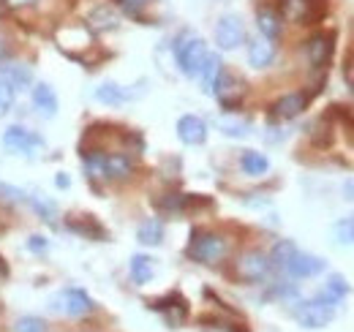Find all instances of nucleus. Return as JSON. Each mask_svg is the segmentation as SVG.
<instances>
[{
  "label": "nucleus",
  "mask_w": 354,
  "mask_h": 332,
  "mask_svg": "<svg viewBox=\"0 0 354 332\" xmlns=\"http://www.w3.org/2000/svg\"><path fill=\"white\" fill-rule=\"evenodd\" d=\"M335 308H338V302L322 291V294H316L313 299L297 302V308H295V319H297L306 330H322V327H327V324L333 322Z\"/></svg>",
  "instance_id": "f257e3e1"
},
{
  "label": "nucleus",
  "mask_w": 354,
  "mask_h": 332,
  "mask_svg": "<svg viewBox=\"0 0 354 332\" xmlns=\"http://www.w3.org/2000/svg\"><path fill=\"white\" fill-rule=\"evenodd\" d=\"M175 57L185 77H199V71L207 60V44L194 33H183L175 44Z\"/></svg>",
  "instance_id": "f03ea898"
},
{
  "label": "nucleus",
  "mask_w": 354,
  "mask_h": 332,
  "mask_svg": "<svg viewBox=\"0 0 354 332\" xmlns=\"http://www.w3.org/2000/svg\"><path fill=\"white\" fill-rule=\"evenodd\" d=\"M85 164H88L90 174H101L106 180H126L131 177L133 161L126 153H112V156H98V153H88L85 156Z\"/></svg>",
  "instance_id": "7ed1b4c3"
},
{
  "label": "nucleus",
  "mask_w": 354,
  "mask_h": 332,
  "mask_svg": "<svg viewBox=\"0 0 354 332\" xmlns=\"http://www.w3.org/2000/svg\"><path fill=\"white\" fill-rule=\"evenodd\" d=\"M229 253V243L216 232H194L191 234V246H188V256L202 261V264H216Z\"/></svg>",
  "instance_id": "20e7f679"
},
{
  "label": "nucleus",
  "mask_w": 354,
  "mask_h": 332,
  "mask_svg": "<svg viewBox=\"0 0 354 332\" xmlns=\"http://www.w3.org/2000/svg\"><path fill=\"white\" fill-rule=\"evenodd\" d=\"M49 308L57 311V313H66V316L80 319V316H88L95 305H93V299L88 297V291L63 289L57 297H52V305H49Z\"/></svg>",
  "instance_id": "39448f33"
},
{
  "label": "nucleus",
  "mask_w": 354,
  "mask_h": 332,
  "mask_svg": "<svg viewBox=\"0 0 354 332\" xmlns=\"http://www.w3.org/2000/svg\"><path fill=\"white\" fill-rule=\"evenodd\" d=\"M3 147L11 150V153H25V156H33V150L44 147V139L22 125H11L3 131Z\"/></svg>",
  "instance_id": "423d86ee"
},
{
  "label": "nucleus",
  "mask_w": 354,
  "mask_h": 332,
  "mask_svg": "<svg viewBox=\"0 0 354 332\" xmlns=\"http://www.w3.org/2000/svg\"><path fill=\"white\" fill-rule=\"evenodd\" d=\"M243 42H245L243 19H240V17H234V14L221 17V19H218V25H216V44L229 52V49H237Z\"/></svg>",
  "instance_id": "0eeeda50"
},
{
  "label": "nucleus",
  "mask_w": 354,
  "mask_h": 332,
  "mask_svg": "<svg viewBox=\"0 0 354 332\" xmlns=\"http://www.w3.org/2000/svg\"><path fill=\"white\" fill-rule=\"evenodd\" d=\"M267 273H270V259L259 250H248V253H243L237 259V275L243 281H248V284L267 278Z\"/></svg>",
  "instance_id": "6e6552de"
},
{
  "label": "nucleus",
  "mask_w": 354,
  "mask_h": 332,
  "mask_svg": "<svg viewBox=\"0 0 354 332\" xmlns=\"http://www.w3.org/2000/svg\"><path fill=\"white\" fill-rule=\"evenodd\" d=\"M324 267H327L324 259H319V256H313V253H300V250H295L292 261L286 264V273H289L292 278H313V275L324 273Z\"/></svg>",
  "instance_id": "1a4fd4ad"
},
{
  "label": "nucleus",
  "mask_w": 354,
  "mask_h": 332,
  "mask_svg": "<svg viewBox=\"0 0 354 332\" xmlns=\"http://www.w3.org/2000/svg\"><path fill=\"white\" fill-rule=\"evenodd\" d=\"M177 136L183 145H202L207 139V125L196 115H183L177 120Z\"/></svg>",
  "instance_id": "9d476101"
},
{
  "label": "nucleus",
  "mask_w": 354,
  "mask_h": 332,
  "mask_svg": "<svg viewBox=\"0 0 354 332\" xmlns=\"http://www.w3.org/2000/svg\"><path fill=\"white\" fill-rule=\"evenodd\" d=\"M142 90H129V87H123V84L118 82H104L95 87V101H101V104H109V107H118V104H126V101H133L136 95H139Z\"/></svg>",
  "instance_id": "9b49d317"
},
{
  "label": "nucleus",
  "mask_w": 354,
  "mask_h": 332,
  "mask_svg": "<svg viewBox=\"0 0 354 332\" xmlns=\"http://www.w3.org/2000/svg\"><path fill=\"white\" fill-rule=\"evenodd\" d=\"M306 55H308L310 66H316V68L327 66V60H330V55H333V36L316 33L308 42V46H306Z\"/></svg>",
  "instance_id": "f8f14e48"
},
{
  "label": "nucleus",
  "mask_w": 354,
  "mask_h": 332,
  "mask_svg": "<svg viewBox=\"0 0 354 332\" xmlns=\"http://www.w3.org/2000/svg\"><path fill=\"white\" fill-rule=\"evenodd\" d=\"M272 57H275V44L270 42V39H254V42L248 44V63L254 66V68H267L270 63H272Z\"/></svg>",
  "instance_id": "ddd939ff"
},
{
  "label": "nucleus",
  "mask_w": 354,
  "mask_h": 332,
  "mask_svg": "<svg viewBox=\"0 0 354 332\" xmlns=\"http://www.w3.org/2000/svg\"><path fill=\"white\" fill-rule=\"evenodd\" d=\"M153 308L156 311H164V316H167V322L172 324V327H180L183 324V319L188 316V308H185V299L183 297H167V299H158V302H153Z\"/></svg>",
  "instance_id": "4468645a"
},
{
  "label": "nucleus",
  "mask_w": 354,
  "mask_h": 332,
  "mask_svg": "<svg viewBox=\"0 0 354 332\" xmlns=\"http://www.w3.org/2000/svg\"><path fill=\"white\" fill-rule=\"evenodd\" d=\"M306 104H308V98L303 93H286L275 101V115L283 118V120H292L306 109Z\"/></svg>",
  "instance_id": "2eb2a0df"
},
{
  "label": "nucleus",
  "mask_w": 354,
  "mask_h": 332,
  "mask_svg": "<svg viewBox=\"0 0 354 332\" xmlns=\"http://www.w3.org/2000/svg\"><path fill=\"white\" fill-rule=\"evenodd\" d=\"M33 107L46 115V118H52L55 112H57V95H55V90L49 87V84L39 82L33 87Z\"/></svg>",
  "instance_id": "dca6fc26"
},
{
  "label": "nucleus",
  "mask_w": 354,
  "mask_h": 332,
  "mask_svg": "<svg viewBox=\"0 0 354 332\" xmlns=\"http://www.w3.org/2000/svg\"><path fill=\"white\" fill-rule=\"evenodd\" d=\"M136 240H139L142 246H161V240H164V223H161L158 218H150V221L139 223Z\"/></svg>",
  "instance_id": "f3484780"
},
{
  "label": "nucleus",
  "mask_w": 354,
  "mask_h": 332,
  "mask_svg": "<svg viewBox=\"0 0 354 332\" xmlns=\"http://www.w3.org/2000/svg\"><path fill=\"white\" fill-rule=\"evenodd\" d=\"M257 28H259V33L270 39V42H275L278 36H281V17L275 14V11H270V8H262L259 14H257Z\"/></svg>",
  "instance_id": "a211bd4d"
},
{
  "label": "nucleus",
  "mask_w": 354,
  "mask_h": 332,
  "mask_svg": "<svg viewBox=\"0 0 354 332\" xmlns=\"http://www.w3.org/2000/svg\"><path fill=\"white\" fill-rule=\"evenodd\" d=\"M221 74H223L221 57H218V55H207V60H205V66H202V71H199L202 84H205V93H213V87H216Z\"/></svg>",
  "instance_id": "6ab92c4d"
},
{
  "label": "nucleus",
  "mask_w": 354,
  "mask_h": 332,
  "mask_svg": "<svg viewBox=\"0 0 354 332\" xmlns=\"http://www.w3.org/2000/svg\"><path fill=\"white\" fill-rule=\"evenodd\" d=\"M240 166H243L245 174H251V177H262L267 169H270V161H267L262 153H257V150H245L243 158H240Z\"/></svg>",
  "instance_id": "aec40b11"
},
{
  "label": "nucleus",
  "mask_w": 354,
  "mask_h": 332,
  "mask_svg": "<svg viewBox=\"0 0 354 332\" xmlns=\"http://www.w3.org/2000/svg\"><path fill=\"white\" fill-rule=\"evenodd\" d=\"M0 77H3V80H8V82L14 84V90H22V87H28V84L33 82V74H30V68H28V66H22V63L6 66Z\"/></svg>",
  "instance_id": "412c9836"
},
{
  "label": "nucleus",
  "mask_w": 354,
  "mask_h": 332,
  "mask_svg": "<svg viewBox=\"0 0 354 332\" xmlns=\"http://www.w3.org/2000/svg\"><path fill=\"white\" fill-rule=\"evenodd\" d=\"M153 259L150 256H145V253H136L131 259V278H133V284H147L150 278H153Z\"/></svg>",
  "instance_id": "4be33fe9"
},
{
  "label": "nucleus",
  "mask_w": 354,
  "mask_h": 332,
  "mask_svg": "<svg viewBox=\"0 0 354 332\" xmlns=\"http://www.w3.org/2000/svg\"><path fill=\"white\" fill-rule=\"evenodd\" d=\"M295 243H289V240H281V243H275L272 246V253L267 256L270 259V267H278V270H286V264L292 261V256H295Z\"/></svg>",
  "instance_id": "5701e85b"
},
{
  "label": "nucleus",
  "mask_w": 354,
  "mask_h": 332,
  "mask_svg": "<svg viewBox=\"0 0 354 332\" xmlns=\"http://www.w3.org/2000/svg\"><path fill=\"white\" fill-rule=\"evenodd\" d=\"M90 22H93V28H95V30H115V28H118V17H115L109 8H104V6L93 11Z\"/></svg>",
  "instance_id": "b1692460"
},
{
  "label": "nucleus",
  "mask_w": 354,
  "mask_h": 332,
  "mask_svg": "<svg viewBox=\"0 0 354 332\" xmlns=\"http://www.w3.org/2000/svg\"><path fill=\"white\" fill-rule=\"evenodd\" d=\"M310 0H283V17L289 19H308Z\"/></svg>",
  "instance_id": "393cba45"
},
{
  "label": "nucleus",
  "mask_w": 354,
  "mask_h": 332,
  "mask_svg": "<svg viewBox=\"0 0 354 332\" xmlns=\"http://www.w3.org/2000/svg\"><path fill=\"white\" fill-rule=\"evenodd\" d=\"M324 294H327V297H333L335 302H341V299L349 294V284H346V278H341V275H330V281H327V286H324Z\"/></svg>",
  "instance_id": "a878e982"
},
{
  "label": "nucleus",
  "mask_w": 354,
  "mask_h": 332,
  "mask_svg": "<svg viewBox=\"0 0 354 332\" xmlns=\"http://www.w3.org/2000/svg\"><path fill=\"white\" fill-rule=\"evenodd\" d=\"M14 98H17L14 84L0 77V118H6V115H8V109L14 107Z\"/></svg>",
  "instance_id": "bb28decb"
},
{
  "label": "nucleus",
  "mask_w": 354,
  "mask_h": 332,
  "mask_svg": "<svg viewBox=\"0 0 354 332\" xmlns=\"http://www.w3.org/2000/svg\"><path fill=\"white\" fill-rule=\"evenodd\" d=\"M333 232H335V240H338L341 246H352L354 243V218H344V221H338Z\"/></svg>",
  "instance_id": "cd10ccee"
},
{
  "label": "nucleus",
  "mask_w": 354,
  "mask_h": 332,
  "mask_svg": "<svg viewBox=\"0 0 354 332\" xmlns=\"http://www.w3.org/2000/svg\"><path fill=\"white\" fill-rule=\"evenodd\" d=\"M14 332H49V327H46L44 319H39V316H22L17 322Z\"/></svg>",
  "instance_id": "c85d7f7f"
},
{
  "label": "nucleus",
  "mask_w": 354,
  "mask_h": 332,
  "mask_svg": "<svg viewBox=\"0 0 354 332\" xmlns=\"http://www.w3.org/2000/svg\"><path fill=\"white\" fill-rule=\"evenodd\" d=\"M221 128L226 136H245L251 131V125L245 123V120H234V118H223Z\"/></svg>",
  "instance_id": "c756f323"
},
{
  "label": "nucleus",
  "mask_w": 354,
  "mask_h": 332,
  "mask_svg": "<svg viewBox=\"0 0 354 332\" xmlns=\"http://www.w3.org/2000/svg\"><path fill=\"white\" fill-rule=\"evenodd\" d=\"M30 205H33V208H36L39 212H41V218H44L46 223H55V208H52V205H46V202H41L39 196H33V199H30Z\"/></svg>",
  "instance_id": "7c9ffc66"
},
{
  "label": "nucleus",
  "mask_w": 354,
  "mask_h": 332,
  "mask_svg": "<svg viewBox=\"0 0 354 332\" xmlns=\"http://www.w3.org/2000/svg\"><path fill=\"white\" fill-rule=\"evenodd\" d=\"M120 3V8L129 14V17H136V14H142V8L147 6V0H118Z\"/></svg>",
  "instance_id": "2f4dec72"
},
{
  "label": "nucleus",
  "mask_w": 354,
  "mask_h": 332,
  "mask_svg": "<svg viewBox=\"0 0 354 332\" xmlns=\"http://www.w3.org/2000/svg\"><path fill=\"white\" fill-rule=\"evenodd\" d=\"M28 250H33V253H44L46 240L44 237H39V234H36V237H30V240H28Z\"/></svg>",
  "instance_id": "473e14b6"
},
{
  "label": "nucleus",
  "mask_w": 354,
  "mask_h": 332,
  "mask_svg": "<svg viewBox=\"0 0 354 332\" xmlns=\"http://www.w3.org/2000/svg\"><path fill=\"white\" fill-rule=\"evenodd\" d=\"M0 194H6V196L14 199V202H22V199H25V194H22L19 188H8V185H3V183H0Z\"/></svg>",
  "instance_id": "72a5a7b5"
},
{
  "label": "nucleus",
  "mask_w": 354,
  "mask_h": 332,
  "mask_svg": "<svg viewBox=\"0 0 354 332\" xmlns=\"http://www.w3.org/2000/svg\"><path fill=\"white\" fill-rule=\"evenodd\" d=\"M36 0H6L8 8H25V6H33Z\"/></svg>",
  "instance_id": "f704fd0d"
},
{
  "label": "nucleus",
  "mask_w": 354,
  "mask_h": 332,
  "mask_svg": "<svg viewBox=\"0 0 354 332\" xmlns=\"http://www.w3.org/2000/svg\"><path fill=\"white\" fill-rule=\"evenodd\" d=\"M344 194H346V199L354 202V180H346V185H344Z\"/></svg>",
  "instance_id": "c9c22d12"
},
{
  "label": "nucleus",
  "mask_w": 354,
  "mask_h": 332,
  "mask_svg": "<svg viewBox=\"0 0 354 332\" xmlns=\"http://www.w3.org/2000/svg\"><path fill=\"white\" fill-rule=\"evenodd\" d=\"M8 57V44H6V39L0 36V60H6Z\"/></svg>",
  "instance_id": "e433bc0d"
},
{
  "label": "nucleus",
  "mask_w": 354,
  "mask_h": 332,
  "mask_svg": "<svg viewBox=\"0 0 354 332\" xmlns=\"http://www.w3.org/2000/svg\"><path fill=\"white\" fill-rule=\"evenodd\" d=\"M6 275H8V267H6V261H3V259H0V281H3V278H6Z\"/></svg>",
  "instance_id": "4c0bfd02"
}]
</instances>
